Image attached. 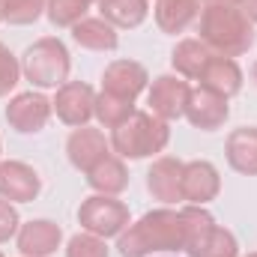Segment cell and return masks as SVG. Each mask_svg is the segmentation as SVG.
Here are the masks:
<instances>
[{
	"label": "cell",
	"mask_w": 257,
	"mask_h": 257,
	"mask_svg": "<svg viewBox=\"0 0 257 257\" xmlns=\"http://www.w3.org/2000/svg\"><path fill=\"white\" fill-rule=\"evenodd\" d=\"M51 117V102L42 93H21L9 102L6 120L15 132H39Z\"/></svg>",
	"instance_id": "9"
},
{
	"label": "cell",
	"mask_w": 257,
	"mask_h": 257,
	"mask_svg": "<svg viewBox=\"0 0 257 257\" xmlns=\"http://www.w3.org/2000/svg\"><path fill=\"white\" fill-rule=\"evenodd\" d=\"M227 114H230V108H227V99L224 96H218V93H212L206 87L192 90L189 105H186V117H189L192 126L203 128V132H215V128L227 120Z\"/></svg>",
	"instance_id": "11"
},
{
	"label": "cell",
	"mask_w": 257,
	"mask_h": 257,
	"mask_svg": "<svg viewBox=\"0 0 257 257\" xmlns=\"http://www.w3.org/2000/svg\"><path fill=\"white\" fill-rule=\"evenodd\" d=\"M51 108L57 111V117L66 126H87L90 117H96V93L81 84V81H66L57 90V99L51 102Z\"/></svg>",
	"instance_id": "7"
},
{
	"label": "cell",
	"mask_w": 257,
	"mask_h": 257,
	"mask_svg": "<svg viewBox=\"0 0 257 257\" xmlns=\"http://www.w3.org/2000/svg\"><path fill=\"white\" fill-rule=\"evenodd\" d=\"M66 257H108V245L102 236H93V233H78L69 239V248Z\"/></svg>",
	"instance_id": "27"
},
{
	"label": "cell",
	"mask_w": 257,
	"mask_h": 257,
	"mask_svg": "<svg viewBox=\"0 0 257 257\" xmlns=\"http://www.w3.org/2000/svg\"><path fill=\"white\" fill-rule=\"evenodd\" d=\"M0 257H3V254H0Z\"/></svg>",
	"instance_id": "35"
},
{
	"label": "cell",
	"mask_w": 257,
	"mask_h": 257,
	"mask_svg": "<svg viewBox=\"0 0 257 257\" xmlns=\"http://www.w3.org/2000/svg\"><path fill=\"white\" fill-rule=\"evenodd\" d=\"M189 96H192V87L183 81V78H174V75H162L153 81L150 87V108L156 117H162L165 123L168 120H180L186 117V105H189Z\"/></svg>",
	"instance_id": "6"
},
{
	"label": "cell",
	"mask_w": 257,
	"mask_h": 257,
	"mask_svg": "<svg viewBox=\"0 0 257 257\" xmlns=\"http://www.w3.org/2000/svg\"><path fill=\"white\" fill-rule=\"evenodd\" d=\"M189 254L192 257H236V239H233L230 230H224V227L215 224Z\"/></svg>",
	"instance_id": "23"
},
{
	"label": "cell",
	"mask_w": 257,
	"mask_h": 257,
	"mask_svg": "<svg viewBox=\"0 0 257 257\" xmlns=\"http://www.w3.org/2000/svg\"><path fill=\"white\" fill-rule=\"evenodd\" d=\"M236 6L248 15V21H251V24H257V0H239Z\"/></svg>",
	"instance_id": "30"
},
{
	"label": "cell",
	"mask_w": 257,
	"mask_h": 257,
	"mask_svg": "<svg viewBox=\"0 0 257 257\" xmlns=\"http://www.w3.org/2000/svg\"><path fill=\"white\" fill-rule=\"evenodd\" d=\"M3 3H6V0H0V21H3Z\"/></svg>",
	"instance_id": "32"
},
{
	"label": "cell",
	"mask_w": 257,
	"mask_h": 257,
	"mask_svg": "<svg viewBox=\"0 0 257 257\" xmlns=\"http://www.w3.org/2000/svg\"><path fill=\"white\" fill-rule=\"evenodd\" d=\"M248 257H257V251H254V254H248Z\"/></svg>",
	"instance_id": "34"
},
{
	"label": "cell",
	"mask_w": 257,
	"mask_h": 257,
	"mask_svg": "<svg viewBox=\"0 0 257 257\" xmlns=\"http://www.w3.org/2000/svg\"><path fill=\"white\" fill-rule=\"evenodd\" d=\"M209 3H239V0H209Z\"/></svg>",
	"instance_id": "31"
},
{
	"label": "cell",
	"mask_w": 257,
	"mask_h": 257,
	"mask_svg": "<svg viewBox=\"0 0 257 257\" xmlns=\"http://www.w3.org/2000/svg\"><path fill=\"white\" fill-rule=\"evenodd\" d=\"M90 3L93 0H48L45 9H48V18L54 27H75L87 15Z\"/></svg>",
	"instance_id": "25"
},
{
	"label": "cell",
	"mask_w": 257,
	"mask_h": 257,
	"mask_svg": "<svg viewBox=\"0 0 257 257\" xmlns=\"http://www.w3.org/2000/svg\"><path fill=\"white\" fill-rule=\"evenodd\" d=\"M147 69L135 60H114V63L105 69L102 75V90L111 93V96H120V99H128L135 102L138 93L147 87Z\"/></svg>",
	"instance_id": "10"
},
{
	"label": "cell",
	"mask_w": 257,
	"mask_h": 257,
	"mask_svg": "<svg viewBox=\"0 0 257 257\" xmlns=\"http://www.w3.org/2000/svg\"><path fill=\"white\" fill-rule=\"evenodd\" d=\"M200 42L224 57H239L254 45V24L236 3H209L200 12Z\"/></svg>",
	"instance_id": "2"
},
{
	"label": "cell",
	"mask_w": 257,
	"mask_h": 257,
	"mask_svg": "<svg viewBox=\"0 0 257 257\" xmlns=\"http://www.w3.org/2000/svg\"><path fill=\"white\" fill-rule=\"evenodd\" d=\"M87 183H90L99 194H117L128 186V171L123 168V162H120L117 156H105V159L87 174Z\"/></svg>",
	"instance_id": "20"
},
{
	"label": "cell",
	"mask_w": 257,
	"mask_h": 257,
	"mask_svg": "<svg viewBox=\"0 0 257 257\" xmlns=\"http://www.w3.org/2000/svg\"><path fill=\"white\" fill-rule=\"evenodd\" d=\"M197 81H200V87H206V90H212V93L230 99V96H236V93L242 90V69L236 66L233 57L212 54V57L206 60V66H203V72H200Z\"/></svg>",
	"instance_id": "13"
},
{
	"label": "cell",
	"mask_w": 257,
	"mask_h": 257,
	"mask_svg": "<svg viewBox=\"0 0 257 257\" xmlns=\"http://www.w3.org/2000/svg\"><path fill=\"white\" fill-rule=\"evenodd\" d=\"M120 254L147 257L153 251H186V218L174 209L147 212L138 224L120 233Z\"/></svg>",
	"instance_id": "1"
},
{
	"label": "cell",
	"mask_w": 257,
	"mask_h": 257,
	"mask_svg": "<svg viewBox=\"0 0 257 257\" xmlns=\"http://www.w3.org/2000/svg\"><path fill=\"white\" fill-rule=\"evenodd\" d=\"M200 18V0H156V21L165 33H183Z\"/></svg>",
	"instance_id": "18"
},
{
	"label": "cell",
	"mask_w": 257,
	"mask_h": 257,
	"mask_svg": "<svg viewBox=\"0 0 257 257\" xmlns=\"http://www.w3.org/2000/svg\"><path fill=\"white\" fill-rule=\"evenodd\" d=\"M209 57H212V51H209L200 39H183V42L174 48L171 63H174V69H177L183 78H194V81H197Z\"/></svg>",
	"instance_id": "22"
},
{
	"label": "cell",
	"mask_w": 257,
	"mask_h": 257,
	"mask_svg": "<svg viewBox=\"0 0 257 257\" xmlns=\"http://www.w3.org/2000/svg\"><path fill=\"white\" fill-rule=\"evenodd\" d=\"M69 69H72L69 51H66L63 42L54 39V36H45V39L33 42L24 51L21 72L36 87H63L66 78H69Z\"/></svg>",
	"instance_id": "4"
},
{
	"label": "cell",
	"mask_w": 257,
	"mask_h": 257,
	"mask_svg": "<svg viewBox=\"0 0 257 257\" xmlns=\"http://www.w3.org/2000/svg\"><path fill=\"white\" fill-rule=\"evenodd\" d=\"M251 78H254V81H257V63H254V69H251Z\"/></svg>",
	"instance_id": "33"
},
{
	"label": "cell",
	"mask_w": 257,
	"mask_h": 257,
	"mask_svg": "<svg viewBox=\"0 0 257 257\" xmlns=\"http://www.w3.org/2000/svg\"><path fill=\"white\" fill-rule=\"evenodd\" d=\"M39 189H42V180L30 165H24V162H3L0 165V197L3 200L27 203L39 194Z\"/></svg>",
	"instance_id": "12"
},
{
	"label": "cell",
	"mask_w": 257,
	"mask_h": 257,
	"mask_svg": "<svg viewBox=\"0 0 257 257\" xmlns=\"http://www.w3.org/2000/svg\"><path fill=\"white\" fill-rule=\"evenodd\" d=\"M135 114V105L128 99H120V96H111L102 90V96H96V117L105 128H117L123 120H128Z\"/></svg>",
	"instance_id": "24"
},
{
	"label": "cell",
	"mask_w": 257,
	"mask_h": 257,
	"mask_svg": "<svg viewBox=\"0 0 257 257\" xmlns=\"http://www.w3.org/2000/svg\"><path fill=\"white\" fill-rule=\"evenodd\" d=\"M66 153H69V162H72L78 171H84V174H90L105 156H111L105 135H102L99 128H87V126L75 128V132L69 135Z\"/></svg>",
	"instance_id": "8"
},
{
	"label": "cell",
	"mask_w": 257,
	"mask_h": 257,
	"mask_svg": "<svg viewBox=\"0 0 257 257\" xmlns=\"http://www.w3.org/2000/svg\"><path fill=\"white\" fill-rule=\"evenodd\" d=\"M168 138H171V128L162 117L135 111L128 120H123L111 132V147L123 159H147L162 153L168 147Z\"/></svg>",
	"instance_id": "3"
},
{
	"label": "cell",
	"mask_w": 257,
	"mask_h": 257,
	"mask_svg": "<svg viewBox=\"0 0 257 257\" xmlns=\"http://www.w3.org/2000/svg\"><path fill=\"white\" fill-rule=\"evenodd\" d=\"M21 78V63L15 60V54L0 42V96H6Z\"/></svg>",
	"instance_id": "28"
},
{
	"label": "cell",
	"mask_w": 257,
	"mask_h": 257,
	"mask_svg": "<svg viewBox=\"0 0 257 257\" xmlns=\"http://www.w3.org/2000/svg\"><path fill=\"white\" fill-rule=\"evenodd\" d=\"M60 239H63L60 227L54 221L39 218L18 230V251L24 257H48L60 248Z\"/></svg>",
	"instance_id": "15"
},
{
	"label": "cell",
	"mask_w": 257,
	"mask_h": 257,
	"mask_svg": "<svg viewBox=\"0 0 257 257\" xmlns=\"http://www.w3.org/2000/svg\"><path fill=\"white\" fill-rule=\"evenodd\" d=\"M218 171L209 162H189L183 168V200L192 203H206L218 194Z\"/></svg>",
	"instance_id": "16"
},
{
	"label": "cell",
	"mask_w": 257,
	"mask_h": 257,
	"mask_svg": "<svg viewBox=\"0 0 257 257\" xmlns=\"http://www.w3.org/2000/svg\"><path fill=\"white\" fill-rule=\"evenodd\" d=\"M78 221L87 227V233L93 236H120L128 227V206L123 200L111 197V194H93L81 203L78 209Z\"/></svg>",
	"instance_id": "5"
},
{
	"label": "cell",
	"mask_w": 257,
	"mask_h": 257,
	"mask_svg": "<svg viewBox=\"0 0 257 257\" xmlns=\"http://www.w3.org/2000/svg\"><path fill=\"white\" fill-rule=\"evenodd\" d=\"M72 36L78 45H84L90 51H114L120 45L114 24H108L105 18H81L72 27Z\"/></svg>",
	"instance_id": "19"
},
{
	"label": "cell",
	"mask_w": 257,
	"mask_h": 257,
	"mask_svg": "<svg viewBox=\"0 0 257 257\" xmlns=\"http://www.w3.org/2000/svg\"><path fill=\"white\" fill-rule=\"evenodd\" d=\"M227 162L239 174H257V126L233 128L227 135Z\"/></svg>",
	"instance_id": "17"
},
{
	"label": "cell",
	"mask_w": 257,
	"mask_h": 257,
	"mask_svg": "<svg viewBox=\"0 0 257 257\" xmlns=\"http://www.w3.org/2000/svg\"><path fill=\"white\" fill-rule=\"evenodd\" d=\"M45 9V0H6L3 3V21L9 24H33Z\"/></svg>",
	"instance_id": "26"
},
{
	"label": "cell",
	"mask_w": 257,
	"mask_h": 257,
	"mask_svg": "<svg viewBox=\"0 0 257 257\" xmlns=\"http://www.w3.org/2000/svg\"><path fill=\"white\" fill-rule=\"evenodd\" d=\"M18 233V212L9 200L0 197V242H9Z\"/></svg>",
	"instance_id": "29"
},
{
	"label": "cell",
	"mask_w": 257,
	"mask_h": 257,
	"mask_svg": "<svg viewBox=\"0 0 257 257\" xmlns=\"http://www.w3.org/2000/svg\"><path fill=\"white\" fill-rule=\"evenodd\" d=\"M183 162L177 159H159L150 174H147V189L162 203H177L183 200Z\"/></svg>",
	"instance_id": "14"
},
{
	"label": "cell",
	"mask_w": 257,
	"mask_h": 257,
	"mask_svg": "<svg viewBox=\"0 0 257 257\" xmlns=\"http://www.w3.org/2000/svg\"><path fill=\"white\" fill-rule=\"evenodd\" d=\"M99 12L114 27H138L147 18L150 3L147 0H96Z\"/></svg>",
	"instance_id": "21"
}]
</instances>
